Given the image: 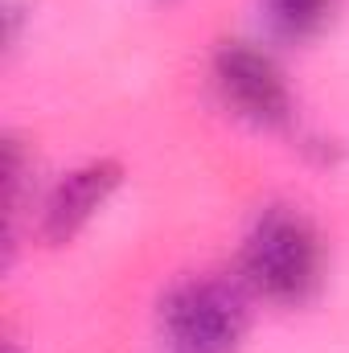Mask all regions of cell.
I'll return each mask as SVG.
<instances>
[{
    "mask_svg": "<svg viewBox=\"0 0 349 353\" xmlns=\"http://www.w3.org/2000/svg\"><path fill=\"white\" fill-rule=\"evenodd\" d=\"M247 279L271 300H304L321 279V247L304 218L288 210L263 214L243 251Z\"/></svg>",
    "mask_w": 349,
    "mask_h": 353,
    "instance_id": "1",
    "label": "cell"
},
{
    "mask_svg": "<svg viewBox=\"0 0 349 353\" xmlns=\"http://www.w3.org/2000/svg\"><path fill=\"white\" fill-rule=\"evenodd\" d=\"M243 300L214 279L181 283L165 300V333L177 353H230L243 333Z\"/></svg>",
    "mask_w": 349,
    "mask_h": 353,
    "instance_id": "2",
    "label": "cell"
},
{
    "mask_svg": "<svg viewBox=\"0 0 349 353\" xmlns=\"http://www.w3.org/2000/svg\"><path fill=\"white\" fill-rule=\"evenodd\" d=\"M218 87L222 94L255 123H283L288 111H292V99H288V87L275 70V62L251 50V46H226L218 54Z\"/></svg>",
    "mask_w": 349,
    "mask_h": 353,
    "instance_id": "3",
    "label": "cell"
},
{
    "mask_svg": "<svg viewBox=\"0 0 349 353\" xmlns=\"http://www.w3.org/2000/svg\"><path fill=\"white\" fill-rule=\"evenodd\" d=\"M115 185H119V169H115V165H87V169L70 173L58 189H54V197L46 201V222H41L46 239L66 243L90 214L107 201V193H111Z\"/></svg>",
    "mask_w": 349,
    "mask_h": 353,
    "instance_id": "4",
    "label": "cell"
},
{
    "mask_svg": "<svg viewBox=\"0 0 349 353\" xmlns=\"http://www.w3.org/2000/svg\"><path fill=\"white\" fill-rule=\"evenodd\" d=\"M267 8V21L275 33L283 37H308L321 29L325 12H329V0H263Z\"/></svg>",
    "mask_w": 349,
    "mask_h": 353,
    "instance_id": "5",
    "label": "cell"
}]
</instances>
